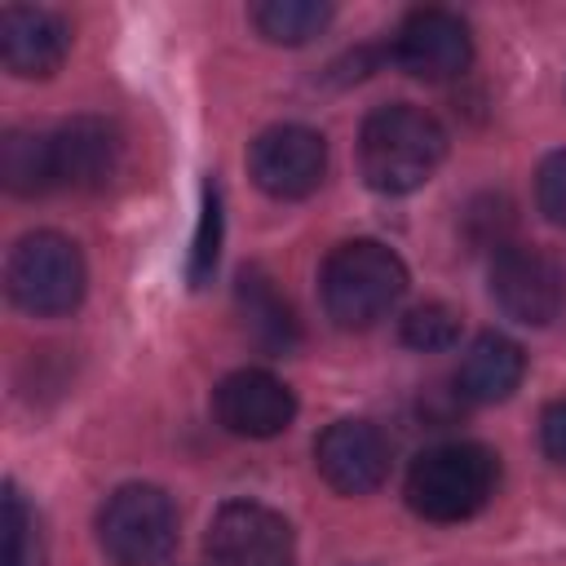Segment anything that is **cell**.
Returning <instances> with one entry per match:
<instances>
[{
	"label": "cell",
	"instance_id": "9a60e30c",
	"mask_svg": "<svg viewBox=\"0 0 566 566\" xmlns=\"http://www.w3.org/2000/svg\"><path fill=\"white\" fill-rule=\"evenodd\" d=\"M234 301H239L243 332H248V340H252L256 349H265V354H292V349H296V340H301V323H296L287 296L274 287L270 274H261V270H243V274H239V292H234Z\"/></svg>",
	"mask_w": 566,
	"mask_h": 566
},
{
	"label": "cell",
	"instance_id": "277c9868",
	"mask_svg": "<svg viewBox=\"0 0 566 566\" xmlns=\"http://www.w3.org/2000/svg\"><path fill=\"white\" fill-rule=\"evenodd\" d=\"M4 283H9V296L18 310H27L35 318H53V314H71L84 301L88 270H84L75 239H66L57 230H35L13 243Z\"/></svg>",
	"mask_w": 566,
	"mask_h": 566
},
{
	"label": "cell",
	"instance_id": "d6986e66",
	"mask_svg": "<svg viewBox=\"0 0 566 566\" xmlns=\"http://www.w3.org/2000/svg\"><path fill=\"white\" fill-rule=\"evenodd\" d=\"M455 340H460V314L451 305L424 301L402 314V345H411L420 354H438V349H451Z\"/></svg>",
	"mask_w": 566,
	"mask_h": 566
},
{
	"label": "cell",
	"instance_id": "3957f363",
	"mask_svg": "<svg viewBox=\"0 0 566 566\" xmlns=\"http://www.w3.org/2000/svg\"><path fill=\"white\" fill-rule=\"evenodd\" d=\"M500 455L482 442L424 447L407 469V504L424 522H464L495 495Z\"/></svg>",
	"mask_w": 566,
	"mask_h": 566
},
{
	"label": "cell",
	"instance_id": "7a4b0ae2",
	"mask_svg": "<svg viewBox=\"0 0 566 566\" xmlns=\"http://www.w3.org/2000/svg\"><path fill=\"white\" fill-rule=\"evenodd\" d=\"M318 292H323V310L336 327L363 332L398 310V301L407 292V265L380 239H349L323 261Z\"/></svg>",
	"mask_w": 566,
	"mask_h": 566
},
{
	"label": "cell",
	"instance_id": "7402d4cb",
	"mask_svg": "<svg viewBox=\"0 0 566 566\" xmlns=\"http://www.w3.org/2000/svg\"><path fill=\"white\" fill-rule=\"evenodd\" d=\"M539 447H544V455L553 464L566 469V398L544 407V416H539Z\"/></svg>",
	"mask_w": 566,
	"mask_h": 566
},
{
	"label": "cell",
	"instance_id": "9c48e42d",
	"mask_svg": "<svg viewBox=\"0 0 566 566\" xmlns=\"http://www.w3.org/2000/svg\"><path fill=\"white\" fill-rule=\"evenodd\" d=\"M394 62L424 84H442L469 71L473 35L451 9H411L394 35Z\"/></svg>",
	"mask_w": 566,
	"mask_h": 566
},
{
	"label": "cell",
	"instance_id": "ffe728a7",
	"mask_svg": "<svg viewBox=\"0 0 566 566\" xmlns=\"http://www.w3.org/2000/svg\"><path fill=\"white\" fill-rule=\"evenodd\" d=\"M4 566H44L40 526L18 486L4 491Z\"/></svg>",
	"mask_w": 566,
	"mask_h": 566
},
{
	"label": "cell",
	"instance_id": "ba28073f",
	"mask_svg": "<svg viewBox=\"0 0 566 566\" xmlns=\"http://www.w3.org/2000/svg\"><path fill=\"white\" fill-rule=\"evenodd\" d=\"M248 172L270 199H305L327 172V142L305 124H274L248 150Z\"/></svg>",
	"mask_w": 566,
	"mask_h": 566
},
{
	"label": "cell",
	"instance_id": "5bb4252c",
	"mask_svg": "<svg viewBox=\"0 0 566 566\" xmlns=\"http://www.w3.org/2000/svg\"><path fill=\"white\" fill-rule=\"evenodd\" d=\"M522 376H526V354H522V345H517L513 336H504V332H482V336L464 349V358H460L455 394H460L464 402L491 407V402L513 398V389L522 385Z\"/></svg>",
	"mask_w": 566,
	"mask_h": 566
},
{
	"label": "cell",
	"instance_id": "52a82bcc",
	"mask_svg": "<svg viewBox=\"0 0 566 566\" xmlns=\"http://www.w3.org/2000/svg\"><path fill=\"white\" fill-rule=\"evenodd\" d=\"M491 296L509 318L548 327L566 305V270L544 248L504 243L491 261Z\"/></svg>",
	"mask_w": 566,
	"mask_h": 566
},
{
	"label": "cell",
	"instance_id": "e0dca14e",
	"mask_svg": "<svg viewBox=\"0 0 566 566\" xmlns=\"http://www.w3.org/2000/svg\"><path fill=\"white\" fill-rule=\"evenodd\" d=\"M332 22V4L323 0H265L252 4V27L270 44H310Z\"/></svg>",
	"mask_w": 566,
	"mask_h": 566
},
{
	"label": "cell",
	"instance_id": "8fae6325",
	"mask_svg": "<svg viewBox=\"0 0 566 566\" xmlns=\"http://www.w3.org/2000/svg\"><path fill=\"white\" fill-rule=\"evenodd\" d=\"M314 469L340 495H367L389 478V438L371 420H336L314 442Z\"/></svg>",
	"mask_w": 566,
	"mask_h": 566
},
{
	"label": "cell",
	"instance_id": "ac0fdd59",
	"mask_svg": "<svg viewBox=\"0 0 566 566\" xmlns=\"http://www.w3.org/2000/svg\"><path fill=\"white\" fill-rule=\"evenodd\" d=\"M221 230H226V217H221V190L217 181H203V203H199V226H195V243H190V265H186V279L195 287H203L217 270V256H221Z\"/></svg>",
	"mask_w": 566,
	"mask_h": 566
},
{
	"label": "cell",
	"instance_id": "5b68a950",
	"mask_svg": "<svg viewBox=\"0 0 566 566\" xmlns=\"http://www.w3.org/2000/svg\"><path fill=\"white\" fill-rule=\"evenodd\" d=\"M97 544L115 566H159L177 548V504L164 486L128 482L97 513Z\"/></svg>",
	"mask_w": 566,
	"mask_h": 566
},
{
	"label": "cell",
	"instance_id": "6da1fadb",
	"mask_svg": "<svg viewBox=\"0 0 566 566\" xmlns=\"http://www.w3.org/2000/svg\"><path fill=\"white\" fill-rule=\"evenodd\" d=\"M447 155V128L411 102L376 106L358 133V168L363 181L380 195L420 190Z\"/></svg>",
	"mask_w": 566,
	"mask_h": 566
},
{
	"label": "cell",
	"instance_id": "8992f818",
	"mask_svg": "<svg viewBox=\"0 0 566 566\" xmlns=\"http://www.w3.org/2000/svg\"><path fill=\"white\" fill-rule=\"evenodd\" d=\"M203 566H296L292 526L265 504L230 500L208 522Z\"/></svg>",
	"mask_w": 566,
	"mask_h": 566
},
{
	"label": "cell",
	"instance_id": "44dd1931",
	"mask_svg": "<svg viewBox=\"0 0 566 566\" xmlns=\"http://www.w3.org/2000/svg\"><path fill=\"white\" fill-rule=\"evenodd\" d=\"M535 203L553 226H566V150H553L535 172Z\"/></svg>",
	"mask_w": 566,
	"mask_h": 566
},
{
	"label": "cell",
	"instance_id": "7c38bea8",
	"mask_svg": "<svg viewBox=\"0 0 566 566\" xmlns=\"http://www.w3.org/2000/svg\"><path fill=\"white\" fill-rule=\"evenodd\" d=\"M57 186L71 190H106L124 164L119 128L102 115H75L53 133Z\"/></svg>",
	"mask_w": 566,
	"mask_h": 566
},
{
	"label": "cell",
	"instance_id": "4fadbf2b",
	"mask_svg": "<svg viewBox=\"0 0 566 566\" xmlns=\"http://www.w3.org/2000/svg\"><path fill=\"white\" fill-rule=\"evenodd\" d=\"M71 31L57 13L35 4H9L0 13V62L18 80H44L66 62Z\"/></svg>",
	"mask_w": 566,
	"mask_h": 566
},
{
	"label": "cell",
	"instance_id": "30bf717a",
	"mask_svg": "<svg viewBox=\"0 0 566 566\" xmlns=\"http://www.w3.org/2000/svg\"><path fill=\"white\" fill-rule=\"evenodd\" d=\"M212 411L234 438H274L296 420V394L265 367H239L212 389Z\"/></svg>",
	"mask_w": 566,
	"mask_h": 566
},
{
	"label": "cell",
	"instance_id": "2e32d148",
	"mask_svg": "<svg viewBox=\"0 0 566 566\" xmlns=\"http://www.w3.org/2000/svg\"><path fill=\"white\" fill-rule=\"evenodd\" d=\"M0 177L13 195L35 199L44 190L57 186V164H53V137L27 133V128H9L0 142Z\"/></svg>",
	"mask_w": 566,
	"mask_h": 566
}]
</instances>
